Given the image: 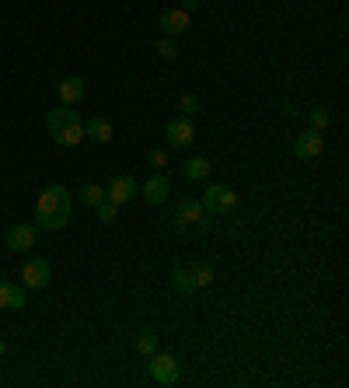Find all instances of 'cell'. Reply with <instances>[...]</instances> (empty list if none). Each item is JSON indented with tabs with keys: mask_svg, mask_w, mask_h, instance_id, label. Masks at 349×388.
<instances>
[{
	"mask_svg": "<svg viewBox=\"0 0 349 388\" xmlns=\"http://www.w3.org/2000/svg\"><path fill=\"white\" fill-rule=\"evenodd\" d=\"M171 287H175L178 294L199 290V287H196V276H192V266H189V269H185V266H175V269H171Z\"/></svg>",
	"mask_w": 349,
	"mask_h": 388,
	"instance_id": "2e32d148",
	"label": "cell"
},
{
	"mask_svg": "<svg viewBox=\"0 0 349 388\" xmlns=\"http://www.w3.org/2000/svg\"><path fill=\"white\" fill-rule=\"evenodd\" d=\"M46 130H49V137H53L60 147H77V144L84 140V123H81V116H77L70 105L49 109V112H46Z\"/></svg>",
	"mask_w": 349,
	"mask_h": 388,
	"instance_id": "7a4b0ae2",
	"label": "cell"
},
{
	"mask_svg": "<svg viewBox=\"0 0 349 388\" xmlns=\"http://www.w3.org/2000/svg\"><path fill=\"white\" fill-rule=\"evenodd\" d=\"M137 350H140V353H147V357H150V353H154V350H157V332H150V329H144V332H140V336H137Z\"/></svg>",
	"mask_w": 349,
	"mask_h": 388,
	"instance_id": "ffe728a7",
	"label": "cell"
},
{
	"mask_svg": "<svg viewBox=\"0 0 349 388\" xmlns=\"http://www.w3.org/2000/svg\"><path fill=\"white\" fill-rule=\"evenodd\" d=\"M307 119H311V130H328V123H332L328 109H321V105H314V109L307 112Z\"/></svg>",
	"mask_w": 349,
	"mask_h": 388,
	"instance_id": "d6986e66",
	"label": "cell"
},
{
	"mask_svg": "<svg viewBox=\"0 0 349 388\" xmlns=\"http://www.w3.org/2000/svg\"><path fill=\"white\" fill-rule=\"evenodd\" d=\"M192 137H196V130H192V119H171L168 123V144L171 147H189L192 144Z\"/></svg>",
	"mask_w": 349,
	"mask_h": 388,
	"instance_id": "30bf717a",
	"label": "cell"
},
{
	"mask_svg": "<svg viewBox=\"0 0 349 388\" xmlns=\"http://www.w3.org/2000/svg\"><path fill=\"white\" fill-rule=\"evenodd\" d=\"M140 196H144L147 203L161 207V203H168V196H171V182H168L164 175H150V179L140 186Z\"/></svg>",
	"mask_w": 349,
	"mask_h": 388,
	"instance_id": "9c48e42d",
	"label": "cell"
},
{
	"mask_svg": "<svg viewBox=\"0 0 349 388\" xmlns=\"http://www.w3.org/2000/svg\"><path fill=\"white\" fill-rule=\"evenodd\" d=\"M70 210H74L70 193L63 186H49V189H42V196L36 203V224L46 231H60L70 221Z\"/></svg>",
	"mask_w": 349,
	"mask_h": 388,
	"instance_id": "6da1fadb",
	"label": "cell"
},
{
	"mask_svg": "<svg viewBox=\"0 0 349 388\" xmlns=\"http://www.w3.org/2000/svg\"><path fill=\"white\" fill-rule=\"evenodd\" d=\"M56 95H60V102H63V105H70V109H74V105L84 98V81H81V77H63V81L56 84Z\"/></svg>",
	"mask_w": 349,
	"mask_h": 388,
	"instance_id": "5bb4252c",
	"label": "cell"
},
{
	"mask_svg": "<svg viewBox=\"0 0 349 388\" xmlns=\"http://www.w3.org/2000/svg\"><path fill=\"white\" fill-rule=\"evenodd\" d=\"M150 165H154V168H164V165H168V151L154 147V151H150Z\"/></svg>",
	"mask_w": 349,
	"mask_h": 388,
	"instance_id": "d4e9b609",
	"label": "cell"
},
{
	"mask_svg": "<svg viewBox=\"0 0 349 388\" xmlns=\"http://www.w3.org/2000/svg\"><path fill=\"white\" fill-rule=\"evenodd\" d=\"M178 109L185 112V119H192V116L199 112V98H196V95H182V98H178Z\"/></svg>",
	"mask_w": 349,
	"mask_h": 388,
	"instance_id": "cb8c5ba5",
	"label": "cell"
},
{
	"mask_svg": "<svg viewBox=\"0 0 349 388\" xmlns=\"http://www.w3.org/2000/svg\"><path fill=\"white\" fill-rule=\"evenodd\" d=\"M95 210H98V221H102V224H112V221H116V214H119V207H116V203H109V200H102Z\"/></svg>",
	"mask_w": 349,
	"mask_h": 388,
	"instance_id": "7402d4cb",
	"label": "cell"
},
{
	"mask_svg": "<svg viewBox=\"0 0 349 388\" xmlns=\"http://www.w3.org/2000/svg\"><path fill=\"white\" fill-rule=\"evenodd\" d=\"M133 196H140V186H137L130 175H116V179L109 182V193H105V200H109V203L126 207V203H133Z\"/></svg>",
	"mask_w": 349,
	"mask_h": 388,
	"instance_id": "ba28073f",
	"label": "cell"
},
{
	"mask_svg": "<svg viewBox=\"0 0 349 388\" xmlns=\"http://www.w3.org/2000/svg\"><path fill=\"white\" fill-rule=\"evenodd\" d=\"M199 224H206L203 203H199V200H182V203L175 207V227H178V231H189V227H199Z\"/></svg>",
	"mask_w": 349,
	"mask_h": 388,
	"instance_id": "8992f818",
	"label": "cell"
},
{
	"mask_svg": "<svg viewBox=\"0 0 349 388\" xmlns=\"http://www.w3.org/2000/svg\"><path fill=\"white\" fill-rule=\"evenodd\" d=\"M49 280H53V266H49L46 259H29V262H25V269H22V283H25L29 290H46Z\"/></svg>",
	"mask_w": 349,
	"mask_h": 388,
	"instance_id": "5b68a950",
	"label": "cell"
},
{
	"mask_svg": "<svg viewBox=\"0 0 349 388\" xmlns=\"http://www.w3.org/2000/svg\"><path fill=\"white\" fill-rule=\"evenodd\" d=\"M102 200H105V189H102V186H95V182H91V186H84V189H81V203H84V207H98Z\"/></svg>",
	"mask_w": 349,
	"mask_h": 388,
	"instance_id": "ac0fdd59",
	"label": "cell"
},
{
	"mask_svg": "<svg viewBox=\"0 0 349 388\" xmlns=\"http://www.w3.org/2000/svg\"><path fill=\"white\" fill-rule=\"evenodd\" d=\"M84 137H91V140H98V144H109V140H112V123L102 119V116H95V119L84 123Z\"/></svg>",
	"mask_w": 349,
	"mask_h": 388,
	"instance_id": "9a60e30c",
	"label": "cell"
},
{
	"mask_svg": "<svg viewBox=\"0 0 349 388\" xmlns=\"http://www.w3.org/2000/svg\"><path fill=\"white\" fill-rule=\"evenodd\" d=\"M157 57L161 60H178V43L175 39H157Z\"/></svg>",
	"mask_w": 349,
	"mask_h": 388,
	"instance_id": "44dd1931",
	"label": "cell"
},
{
	"mask_svg": "<svg viewBox=\"0 0 349 388\" xmlns=\"http://www.w3.org/2000/svg\"><path fill=\"white\" fill-rule=\"evenodd\" d=\"M210 175V161L206 158H189L185 161V179L189 182H199V179H206Z\"/></svg>",
	"mask_w": 349,
	"mask_h": 388,
	"instance_id": "e0dca14e",
	"label": "cell"
},
{
	"mask_svg": "<svg viewBox=\"0 0 349 388\" xmlns=\"http://www.w3.org/2000/svg\"><path fill=\"white\" fill-rule=\"evenodd\" d=\"M192 276H196V287H210L213 283V266H192Z\"/></svg>",
	"mask_w": 349,
	"mask_h": 388,
	"instance_id": "603a6c76",
	"label": "cell"
},
{
	"mask_svg": "<svg viewBox=\"0 0 349 388\" xmlns=\"http://www.w3.org/2000/svg\"><path fill=\"white\" fill-rule=\"evenodd\" d=\"M161 32H164V36H185V32H189V11H182V8L164 11V15H161Z\"/></svg>",
	"mask_w": 349,
	"mask_h": 388,
	"instance_id": "7c38bea8",
	"label": "cell"
},
{
	"mask_svg": "<svg viewBox=\"0 0 349 388\" xmlns=\"http://www.w3.org/2000/svg\"><path fill=\"white\" fill-rule=\"evenodd\" d=\"M150 378L157 381V385H178V360L171 357V353H150Z\"/></svg>",
	"mask_w": 349,
	"mask_h": 388,
	"instance_id": "277c9868",
	"label": "cell"
},
{
	"mask_svg": "<svg viewBox=\"0 0 349 388\" xmlns=\"http://www.w3.org/2000/svg\"><path fill=\"white\" fill-rule=\"evenodd\" d=\"M0 353H4V343H0Z\"/></svg>",
	"mask_w": 349,
	"mask_h": 388,
	"instance_id": "4316f807",
	"label": "cell"
},
{
	"mask_svg": "<svg viewBox=\"0 0 349 388\" xmlns=\"http://www.w3.org/2000/svg\"><path fill=\"white\" fill-rule=\"evenodd\" d=\"M196 8H199V0H182V11H189V15H192Z\"/></svg>",
	"mask_w": 349,
	"mask_h": 388,
	"instance_id": "484cf974",
	"label": "cell"
},
{
	"mask_svg": "<svg viewBox=\"0 0 349 388\" xmlns=\"http://www.w3.org/2000/svg\"><path fill=\"white\" fill-rule=\"evenodd\" d=\"M199 203H203L206 214H227V210H234L238 196H234L231 186H206V193H203Z\"/></svg>",
	"mask_w": 349,
	"mask_h": 388,
	"instance_id": "3957f363",
	"label": "cell"
},
{
	"mask_svg": "<svg viewBox=\"0 0 349 388\" xmlns=\"http://www.w3.org/2000/svg\"><path fill=\"white\" fill-rule=\"evenodd\" d=\"M32 245H36V227L32 224H15L8 231V248L11 252H29Z\"/></svg>",
	"mask_w": 349,
	"mask_h": 388,
	"instance_id": "8fae6325",
	"label": "cell"
},
{
	"mask_svg": "<svg viewBox=\"0 0 349 388\" xmlns=\"http://www.w3.org/2000/svg\"><path fill=\"white\" fill-rule=\"evenodd\" d=\"M321 151H325L321 130H307V133H300V137L293 140V158H297V161H311V158H318Z\"/></svg>",
	"mask_w": 349,
	"mask_h": 388,
	"instance_id": "52a82bcc",
	"label": "cell"
},
{
	"mask_svg": "<svg viewBox=\"0 0 349 388\" xmlns=\"http://www.w3.org/2000/svg\"><path fill=\"white\" fill-rule=\"evenodd\" d=\"M0 308H8V311L25 308V287H18L11 280H0Z\"/></svg>",
	"mask_w": 349,
	"mask_h": 388,
	"instance_id": "4fadbf2b",
	"label": "cell"
}]
</instances>
